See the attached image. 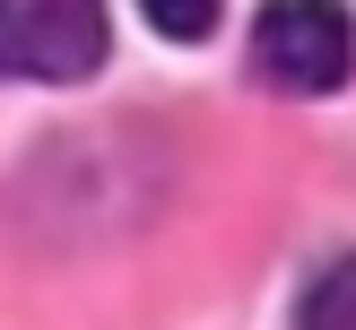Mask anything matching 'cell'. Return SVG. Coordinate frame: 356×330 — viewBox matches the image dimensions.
Segmentation results:
<instances>
[{"label": "cell", "mask_w": 356, "mask_h": 330, "mask_svg": "<svg viewBox=\"0 0 356 330\" xmlns=\"http://www.w3.org/2000/svg\"><path fill=\"white\" fill-rule=\"evenodd\" d=\"M148 9V26L165 35V44H200L209 26H218V0H139Z\"/></svg>", "instance_id": "cell-4"}, {"label": "cell", "mask_w": 356, "mask_h": 330, "mask_svg": "<svg viewBox=\"0 0 356 330\" xmlns=\"http://www.w3.org/2000/svg\"><path fill=\"white\" fill-rule=\"evenodd\" d=\"M296 322H305V330H356V252H339L305 287V313H296Z\"/></svg>", "instance_id": "cell-3"}, {"label": "cell", "mask_w": 356, "mask_h": 330, "mask_svg": "<svg viewBox=\"0 0 356 330\" xmlns=\"http://www.w3.org/2000/svg\"><path fill=\"white\" fill-rule=\"evenodd\" d=\"M252 61L287 96H330L356 61V26H348L339 0H270L252 26Z\"/></svg>", "instance_id": "cell-2"}, {"label": "cell", "mask_w": 356, "mask_h": 330, "mask_svg": "<svg viewBox=\"0 0 356 330\" xmlns=\"http://www.w3.org/2000/svg\"><path fill=\"white\" fill-rule=\"evenodd\" d=\"M104 0H0V69L35 87H70L104 61Z\"/></svg>", "instance_id": "cell-1"}]
</instances>
